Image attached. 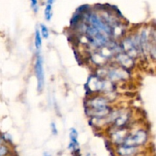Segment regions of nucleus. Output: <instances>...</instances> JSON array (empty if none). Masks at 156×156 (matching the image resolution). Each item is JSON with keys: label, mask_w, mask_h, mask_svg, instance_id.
Listing matches in <instances>:
<instances>
[{"label": "nucleus", "mask_w": 156, "mask_h": 156, "mask_svg": "<svg viewBox=\"0 0 156 156\" xmlns=\"http://www.w3.org/2000/svg\"><path fill=\"white\" fill-rule=\"evenodd\" d=\"M89 116L101 119L108 117L111 113L109 100L103 96H96L89 99L86 105V112Z\"/></svg>", "instance_id": "obj_1"}, {"label": "nucleus", "mask_w": 156, "mask_h": 156, "mask_svg": "<svg viewBox=\"0 0 156 156\" xmlns=\"http://www.w3.org/2000/svg\"><path fill=\"white\" fill-rule=\"evenodd\" d=\"M148 140V133L144 129H139L132 133H128L121 145L132 147H140L146 144Z\"/></svg>", "instance_id": "obj_2"}, {"label": "nucleus", "mask_w": 156, "mask_h": 156, "mask_svg": "<svg viewBox=\"0 0 156 156\" xmlns=\"http://www.w3.org/2000/svg\"><path fill=\"white\" fill-rule=\"evenodd\" d=\"M34 70L37 80V91L39 92H41L44 88L45 76H44V62H43V59L41 55L37 56L34 64Z\"/></svg>", "instance_id": "obj_3"}, {"label": "nucleus", "mask_w": 156, "mask_h": 156, "mask_svg": "<svg viewBox=\"0 0 156 156\" xmlns=\"http://www.w3.org/2000/svg\"><path fill=\"white\" fill-rule=\"evenodd\" d=\"M138 148L132 146L119 145L117 149V153L119 156H134L138 152Z\"/></svg>", "instance_id": "obj_4"}, {"label": "nucleus", "mask_w": 156, "mask_h": 156, "mask_svg": "<svg viewBox=\"0 0 156 156\" xmlns=\"http://www.w3.org/2000/svg\"><path fill=\"white\" fill-rule=\"evenodd\" d=\"M108 76L113 81H118L126 78V72L120 68H113L108 71Z\"/></svg>", "instance_id": "obj_5"}, {"label": "nucleus", "mask_w": 156, "mask_h": 156, "mask_svg": "<svg viewBox=\"0 0 156 156\" xmlns=\"http://www.w3.org/2000/svg\"><path fill=\"white\" fill-rule=\"evenodd\" d=\"M69 138H70V143L69 146V149H72L73 151H76L78 149L79 144L78 142V132L76 129L72 128L70 129L69 133Z\"/></svg>", "instance_id": "obj_6"}, {"label": "nucleus", "mask_w": 156, "mask_h": 156, "mask_svg": "<svg viewBox=\"0 0 156 156\" xmlns=\"http://www.w3.org/2000/svg\"><path fill=\"white\" fill-rule=\"evenodd\" d=\"M117 59L119 62V63L121 64L122 66L125 67H131L133 64V58L129 56L126 54H123V53H118L117 56Z\"/></svg>", "instance_id": "obj_7"}, {"label": "nucleus", "mask_w": 156, "mask_h": 156, "mask_svg": "<svg viewBox=\"0 0 156 156\" xmlns=\"http://www.w3.org/2000/svg\"><path fill=\"white\" fill-rule=\"evenodd\" d=\"M34 46L37 50H39L41 48V46H42V37H41L40 30L38 29H37L36 31H35Z\"/></svg>", "instance_id": "obj_8"}, {"label": "nucleus", "mask_w": 156, "mask_h": 156, "mask_svg": "<svg viewBox=\"0 0 156 156\" xmlns=\"http://www.w3.org/2000/svg\"><path fill=\"white\" fill-rule=\"evenodd\" d=\"M44 15L47 21H50L53 16V12H52V5H51L47 4L44 10Z\"/></svg>", "instance_id": "obj_9"}, {"label": "nucleus", "mask_w": 156, "mask_h": 156, "mask_svg": "<svg viewBox=\"0 0 156 156\" xmlns=\"http://www.w3.org/2000/svg\"><path fill=\"white\" fill-rule=\"evenodd\" d=\"M41 31H40V33H41V37H43L44 38H48L49 37V30L48 28L47 27V26H45L44 24H41Z\"/></svg>", "instance_id": "obj_10"}, {"label": "nucleus", "mask_w": 156, "mask_h": 156, "mask_svg": "<svg viewBox=\"0 0 156 156\" xmlns=\"http://www.w3.org/2000/svg\"><path fill=\"white\" fill-rule=\"evenodd\" d=\"M9 148L5 146L1 145L0 146V156H6L9 154Z\"/></svg>", "instance_id": "obj_11"}, {"label": "nucleus", "mask_w": 156, "mask_h": 156, "mask_svg": "<svg viewBox=\"0 0 156 156\" xmlns=\"http://www.w3.org/2000/svg\"><path fill=\"white\" fill-rule=\"evenodd\" d=\"M30 2H31V6H32V8H33L34 11L35 12H37V9H38L37 0H30Z\"/></svg>", "instance_id": "obj_12"}, {"label": "nucleus", "mask_w": 156, "mask_h": 156, "mask_svg": "<svg viewBox=\"0 0 156 156\" xmlns=\"http://www.w3.org/2000/svg\"><path fill=\"white\" fill-rule=\"evenodd\" d=\"M51 131H52V133H53V135H56V134H57L58 130H57V128H56V123H51Z\"/></svg>", "instance_id": "obj_13"}, {"label": "nucleus", "mask_w": 156, "mask_h": 156, "mask_svg": "<svg viewBox=\"0 0 156 156\" xmlns=\"http://www.w3.org/2000/svg\"><path fill=\"white\" fill-rule=\"evenodd\" d=\"M3 140H4V137H3V136L0 135V146H1Z\"/></svg>", "instance_id": "obj_14"}, {"label": "nucleus", "mask_w": 156, "mask_h": 156, "mask_svg": "<svg viewBox=\"0 0 156 156\" xmlns=\"http://www.w3.org/2000/svg\"><path fill=\"white\" fill-rule=\"evenodd\" d=\"M54 1H55V0H47V4L51 5H52V4L54 2Z\"/></svg>", "instance_id": "obj_15"}, {"label": "nucleus", "mask_w": 156, "mask_h": 156, "mask_svg": "<svg viewBox=\"0 0 156 156\" xmlns=\"http://www.w3.org/2000/svg\"><path fill=\"white\" fill-rule=\"evenodd\" d=\"M43 156H52V155H50V154L47 153V152H44V155H43Z\"/></svg>", "instance_id": "obj_16"}]
</instances>
